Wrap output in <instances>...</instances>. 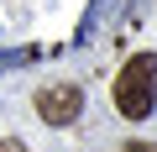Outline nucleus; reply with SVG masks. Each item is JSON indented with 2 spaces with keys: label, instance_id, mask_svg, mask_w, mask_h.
Masks as SVG:
<instances>
[{
  "label": "nucleus",
  "instance_id": "2",
  "mask_svg": "<svg viewBox=\"0 0 157 152\" xmlns=\"http://www.w3.org/2000/svg\"><path fill=\"white\" fill-rule=\"evenodd\" d=\"M78 110H84V95H78V84H52L37 95V115L47 126H73Z\"/></svg>",
  "mask_w": 157,
  "mask_h": 152
},
{
  "label": "nucleus",
  "instance_id": "3",
  "mask_svg": "<svg viewBox=\"0 0 157 152\" xmlns=\"http://www.w3.org/2000/svg\"><path fill=\"white\" fill-rule=\"evenodd\" d=\"M110 11H115V0H94V6L84 11V21H78V32H73V42H89V37L100 32V21H105Z\"/></svg>",
  "mask_w": 157,
  "mask_h": 152
},
{
  "label": "nucleus",
  "instance_id": "5",
  "mask_svg": "<svg viewBox=\"0 0 157 152\" xmlns=\"http://www.w3.org/2000/svg\"><path fill=\"white\" fill-rule=\"evenodd\" d=\"M0 152H26V147H21L16 136H6V142H0Z\"/></svg>",
  "mask_w": 157,
  "mask_h": 152
},
{
  "label": "nucleus",
  "instance_id": "6",
  "mask_svg": "<svg viewBox=\"0 0 157 152\" xmlns=\"http://www.w3.org/2000/svg\"><path fill=\"white\" fill-rule=\"evenodd\" d=\"M126 152H157V147H152V142H131Z\"/></svg>",
  "mask_w": 157,
  "mask_h": 152
},
{
  "label": "nucleus",
  "instance_id": "4",
  "mask_svg": "<svg viewBox=\"0 0 157 152\" xmlns=\"http://www.w3.org/2000/svg\"><path fill=\"white\" fill-rule=\"evenodd\" d=\"M26 63H37V47H11V53H0V73L26 68Z\"/></svg>",
  "mask_w": 157,
  "mask_h": 152
},
{
  "label": "nucleus",
  "instance_id": "1",
  "mask_svg": "<svg viewBox=\"0 0 157 152\" xmlns=\"http://www.w3.org/2000/svg\"><path fill=\"white\" fill-rule=\"evenodd\" d=\"M110 95H115V110H121L126 121H147V115L157 110V58H152V53H136V58L115 73Z\"/></svg>",
  "mask_w": 157,
  "mask_h": 152
}]
</instances>
